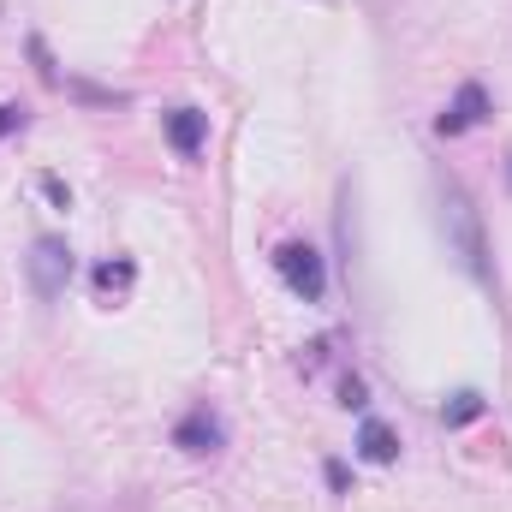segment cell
Listing matches in <instances>:
<instances>
[{"mask_svg":"<svg viewBox=\"0 0 512 512\" xmlns=\"http://www.w3.org/2000/svg\"><path fill=\"white\" fill-rule=\"evenodd\" d=\"M435 227H441V239H447V256H453L471 280H495V268H489V239H483V215H477V203L465 197V185L441 179V191H435Z\"/></svg>","mask_w":512,"mask_h":512,"instance_id":"cell-1","label":"cell"},{"mask_svg":"<svg viewBox=\"0 0 512 512\" xmlns=\"http://www.w3.org/2000/svg\"><path fill=\"white\" fill-rule=\"evenodd\" d=\"M274 268H280V280H286L292 298H304V304H322L328 298V262H322L316 245H304V239L280 245L274 251Z\"/></svg>","mask_w":512,"mask_h":512,"instance_id":"cell-2","label":"cell"},{"mask_svg":"<svg viewBox=\"0 0 512 512\" xmlns=\"http://www.w3.org/2000/svg\"><path fill=\"white\" fill-rule=\"evenodd\" d=\"M72 268H78V262H72V245H66V239H54V233H48V239H36V245H30V256H24L30 292H36L42 304H54V298L72 286Z\"/></svg>","mask_w":512,"mask_h":512,"instance_id":"cell-3","label":"cell"},{"mask_svg":"<svg viewBox=\"0 0 512 512\" xmlns=\"http://www.w3.org/2000/svg\"><path fill=\"white\" fill-rule=\"evenodd\" d=\"M221 441H227V423H221L209 405L185 411V417H179V429H173V447H179V453H197V459H203V453H215Z\"/></svg>","mask_w":512,"mask_h":512,"instance_id":"cell-4","label":"cell"},{"mask_svg":"<svg viewBox=\"0 0 512 512\" xmlns=\"http://www.w3.org/2000/svg\"><path fill=\"white\" fill-rule=\"evenodd\" d=\"M483 120H489V90H483V84H459V96L447 102V114L435 120V131H441V137H459V131L483 126Z\"/></svg>","mask_w":512,"mask_h":512,"instance_id":"cell-5","label":"cell"},{"mask_svg":"<svg viewBox=\"0 0 512 512\" xmlns=\"http://www.w3.org/2000/svg\"><path fill=\"white\" fill-rule=\"evenodd\" d=\"M161 126H167V143H173L179 155H197V149L209 143V114H197V108H173Z\"/></svg>","mask_w":512,"mask_h":512,"instance_id":"cell-6","label":"cell"},{"mask_svg":"<svg viewBox=\"0 0 512 512\" xmlns=\"http://www.w3.org/2000/svg\"><path fill=\"white\" fill-rule=\"evenodd\" d=\"M358 453H364L370 465H393V459H399V441H393V429H387L382 417H364V429H358Z\"/></svg>","mask_w":512,"mask_h":512,"instance_id":"cell-7","label":"cell"},{"mask_svg":"<svg viewBox=\"0 0 512 512\" xmlns=\"http://www.w3.org/2000/svg\"><path fill=\"white\" fill-rule=\"evenodd\" d=\"M131 280H137L131 256H114V262H102V268H96V298H102V304L126 298V292H131Z\"/></svg>","mask_w":512,"mask_h":512,"instance_id":"cell-8","label":"cell"},{"mask_svg":"<svg viewBox=\"0 0 512 512\" xmlns=\"http://www.w3.org/2000/svg\"><path fill=\"white\" fill-rule=\"evenodd\" d=\"M441 417H447L453 429H459V423H471V417H483V393H471V387H465V393H453V405H441Z\"/></svg>","mask_w":512,"mask_h":512,"instance_id":"cell-9","label":"cell"},{"mask_svg":"<svg viewBox=\"0 0 512 512\" xmlns=\"http://www.w3.org/2000/svg\"><path fill=\"white\" fill-rule=\"evenodd\" d=\"M42 191H48V203H54V209H72V191H66V179L42 173Z\"/></svg>","mask_w":512,"mask_h":512,"instance_id":"cell-10","label":"cell"},{"mask_svg":"<svg viewBox=\"0 0 512 512\" xmlns=\"http://www.w3.org/2000/svg\"><path fill=\"white\" fill-rule=\"evenodd\" d=\"M12 131H24V108L18 102H0V137H12Z\"/></svg>","mask_w":512,"mask_h":512,"instance_id":"cell-11","label":"cell"},{"mask_svg":"<svg viewBox=\"0 0 512 512\" xmlns=\"http://www.w3.org/2000/svg\"><path fill=\"white\" fill-rule=\"evenodd\" d=\"M340 405H364V382H358V376L340 382Z\"/></svg>","mask_w":512,"mask_h":512,"instance_id":"cell-12","label":"cell"}]
</instances>
